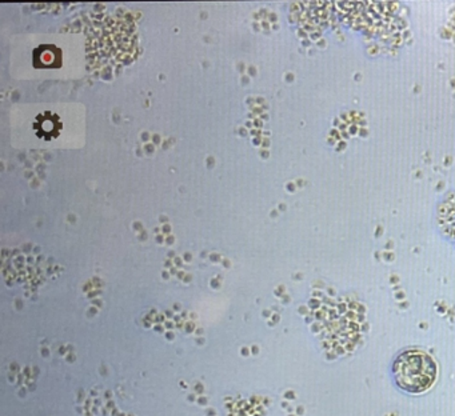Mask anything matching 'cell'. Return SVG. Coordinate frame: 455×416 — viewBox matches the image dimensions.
<instances>
[{"label":"cell","instance_id":"obj_3","mask_svg":"<svg viewBox=\"0 0 455 416\" xmlns=\"http://www.w3.org/2000/svg\"><path fill=\"white\" fill-rule=\"evenodd\" d=\"M438 221L444 234L455 243V194L443 200L438 211Z\"/></svg>","mask_w":455,"mask_h":416},{"label":"cell","instance_id":"obj_1","mask_svg":"<svg viewBox=\"0 0 455 416\" xmlns=\"http://www.w3.org/2000/svg\"><path fill=\"white\" fill-rule=\"evenodd\" d=\"M97 61H106L108 66L126 63L135 55L137 36L129 21L121 19L108 18L97 24V29L92 34Z\"/></svg>","mask_w":455,"mask_h":416},{"label":"cell","instance_id":"obj_2","mask_svg":"<svg viewBox=\"0 0 455 416\" xmlns=\"http://www.w3.org/2000/svg\"><path fill=\"white\" fill-rule=\"evenodd\" d=\"M394 381L409 394H422L435 383L438 365L435 360L422 349H406L393 363Z\"/></svg>","mask_w":455,"mask_h":416}]
</instances>
